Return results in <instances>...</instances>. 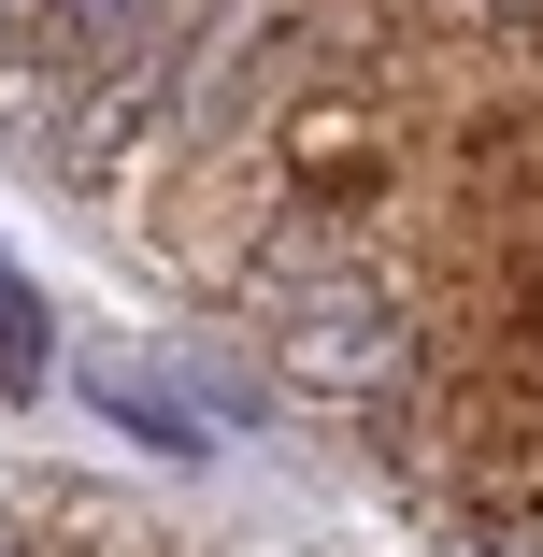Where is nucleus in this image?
<instances>
[{
  "instance_id": "1",
  "label": "nucleus",
  "mask_w": 543,
  "mask_h": 557,
  "mask_svg": "<svg viewBox=\"0 0 543 557\" xmlns=\"http://www.w3.org/2000/svg\"><path fill=\"white\" fill-rule=\"evenodd\" d=\"M258 314H272V386H300V400H400V386H415V314H400L386 272L314 258V272L272 286Z\"/></svg>"
},
{
  "instance_id": "2",
  "label": "nucleus",
  "mask_w": 543,
  "mask_h": 557,
  "mask_svg": "<svg viewBox=\"0 0 543 557\" xmlns=\"http://www.w3.org/2000/svg\"><path fill=\"white\" fill-rule=\"evenodd\" d=\"M86 400L115 414V429H144V443H172V458H200V414H186V386H172V372H144L129 344H86Z\"/></svg>"
},
{
  "instance_id": "3",
  "label": "nucleus",
  "mask_w": 543,
  "mask_h": 557,
  "mask_svg": "<svg viewBox=\"0 0 543 557\" xmlns=\"http://www.w3.org/2000/svg\"><path fill=\"white\" fill-rule=\"evenodd\" d=\"M44 15H58V44L72 58H100V72H129L158 29H172V0H44Z\"/></svg>"
},
{
  "instance_id": "4",
  "label": "nucleus",
  "mask_w": 543,
  "mask_h": 557,
  "mask_svg": "<svg viewBox=\"0 0 543 557\" xmlns=\"http://www.w3.org/2000/svg\"><path fill=\"white\" fill-rule=\"evenodd\" d=\"M29 386H44V300L0 272V400H29Z\"/></svg>"
},
{
  "instance_id": "5",
  "label": "nucleus",
  "mask_w": 543,
  "mask_h": 557,
  "mask_svg": "<svg viewBox=\"0 0 543 557\" xmlns=\"http://www.w3.org/2000/svg\"><path fill=\"white\" fill-rule=\"evenodd\" d=\"M44 29H58V15H44V0H0V72H15V58H29Z\"/></svg>"
},
{
  "instance_id": "6",
  "label": "nucleus",
  "mask_w": 543,
  "mask_h": 557,
  "mask_svg": "<svg viewBox=\"0 0 543 557\" xmlns=\"http://www.w3.org/2000/svg\"><path fill=\"white\" fill-rule=\"evenodd\" d=\"M0 557H29V529H15V500H0Z\"/></svg>"
}]
</instances>
